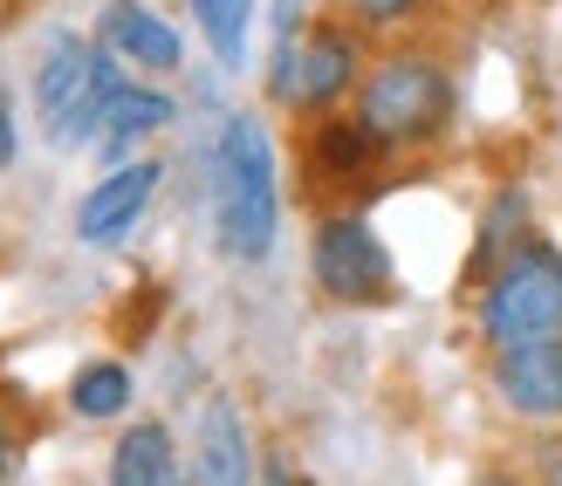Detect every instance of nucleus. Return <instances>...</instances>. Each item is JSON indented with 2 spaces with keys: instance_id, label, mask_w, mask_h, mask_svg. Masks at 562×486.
<instances>
[{
  "instance_id": "a211bd4d",
  "label": "nucleus",
  "mask_w": 562,
  "mask_h": 486,
  "mask_svg": "<svg viewBox=\"0 0 562 486\" xmlns=\"http://www.w3.org/2000/svg\"><path fill=\"white\" fill-rule=\"evenodd\" d=\"M350 8L363 14V21H405V14H418V8H426V0H350Z\"/></svg>"
},
{
  "instance_id": "7ed1b4c3",
  "label": "nucleus",
  "mask_w": 562,
  "mask_h": 486,
  "mask_svg": "<svg viewBox=\"0 0 562 486\" xmlns=\"http://www.w3.org/2000/svg\"><path fill=\"white\" fill-rule=\"evenodd\" d=\"M473 323L487 350L562 336V240L528 234L481 289H473Z\"/></svg>"
},
{
  "instance_id": "39448f33",
  "label": "nucleus",
  "mask_w": 562,
  "mask_h": 486,
  "mask_svg": "<svg viewBox=\"0 0 562 486\" xmlns=\"http://www.w3.org/2000/svg\"><path fill=\"white\" fill-rule=\"evenodd\" d=\"M363 82V48H357V27L344 21H308L295 14V0L281 8V42H274V76H268V97L281 110H302V117H329L344 97H357Z\"/></svg>"
},
{
  "instance_id": "f3484780",
  "label": "nucleus",
  "mask_w": 562,
  "mask_h": 486,
  "mask_svg": "<svg viewBox=\"0 0 562 486\" xmlns=\"http://www.w3.org/2000/svg\"><path fill=\"white\" fill-rule=\"evenodd\" d=\"M528 479H536V486H562V425H542L536 452H528Z\"/></svg>"
},
{
  "instance_id": "6ab92c4d",
  "label": "nucleus",
  "mask_w": 562,
  "mask_h": 486,
  "mask_svg": "<svg viewBox=\"0 0 562 486\" xmlns=\"http://www.w3.org/2000/svg\"><path fill=\"white\" fill-rule=\"evenodd\" d=\"M14 466H21V432H14V411L0 405V486L14 479Z\"/></svg>"
},
{
  "instance_id": "9b49d317",
  "label": "nucleus",
  "mask_w": 562,
  "mask_h": 486,
  "mask_svg": "<svg viewBox=\"0 0 562 486\" xmlns=\"http://www.w3.org/2000/svg\"><path fill=\"white\" fill-rule=\"evenodd\" d=\"M378 158H384V145L371 131H363L357 117H323L316 131H308V145H302V165H308V179L316 185H363L378 171Z\"/></svg>"
},
{
  "instance_id": "0eeeda50",
  "label": "nucleus",
  "mask_w": 562,
  "mask_h": 486,
  "mask_svg": "<svg viewBox=\"0 0 562 486\" xmlns=\"http://www.w3.org/2000/svg\"><path fill=\"white\" fill-rule=\"evenodd\" d=\"M487 384H494V405L508 411V418H521V425H562V336L494 350Z\"/></svg>"
},
{
  "instance_id": "f03ea898",
  "label": "nucleus",
  "mask_w": 562,
  "mask_h": 486,
  "mask_svg": "<svg viewBox=\"0 0 562 486\" xmlns=\"http://www.w3.org/2000/svg\"><path fill=\"white\" fill-rule=\"evenodd\" d=\"M453 110H460V82L426 48L378 55V63L363 69L357 97H350V117L371 131L384 151H418V145H432V137H446Z\"/></svg>"
},
{
  "instance_id": "aec40b11",
  "label": "nucleus",
  "mask_w": 562,
  "mask_h": 486,
  "mask_svg": "<svg viewBox=\"0 0 562 486\" xmlns=\"http://www.w3.org/2000/svg\"><path fill=\"white\" fill-rule=\"evenodd\" d=\"M14 158H21V131H14V103H8V90H0V171H14Z\"/></svg>"
},
{
  "instance_id": "6e6552de",
  "label": "nucleus",
  "mask_w": 562,
  "mask_h": 486,
  "mask_svg": "<svg viewBox=\"0 0 562 486\" xmlns=\"http://www.w3.org/2000/svg\"><path fill=\"white\" fill-rule=\"evenodd\" d=\"M158 185H165V165H158V158H124V165H110L103 179L76 199V240H82V247H117L131 226L151 213Z\"/></svg>"
},
{
  "instance_id": "20e7f679",
  "label": "nucleus",
  "mask_w": 562,
  "mask_h": 486,
  "mask_svg": "<svg viewBox=\"0 0 562 486\" xmlns=\"http://www.w3.org/2000/svg\"><path fill=\"white\" fill-rule=\"evenodd\" d=\"M124 90V69L103 42H82V35H55L35 63V117H42V137L55 151H82L97 145V124L110 97Z\"/></svg>"
},
{
  "instance_id": "412c9836",
  "label": "nucleus",
  "mask_w": 562,
  "mask_h": 486,
  "mask_svg": "<svg viewBox=\"0 0 562 486\" xmlns=\"http://www.w3.org/2000/svg\"><path fill=\"white\" fill-rule=\"evenodd\" d=\"M467 486H536V479H528V473H515L508 460H494V466H481V473H473Z\"/></svg>"
},
{
  "instance_id": "9d476101",
  "label": "nucleus",
  "mask_w": 562,
  "mask_h": 486,
  "mask_svg": "<svg viewBox=\"0 0 562 486\" xmlns=\"http://www.w3.org/2000/svg\"><path fill=\"white\" fill-rule=\"evenodd\" d=\"M103 48L117 55V63L151 69V76H172L186 63V35L158 8H145V0H110L103 8Z\"/></svg>"
},
{
  "instance_id": "dca6fc26",
  "label": "nucleus",
  "mask_w": 562,
  "mask_h": 486,
  "mask_svg": "<svg viewBox=\"0 0 562 486\" xmlns=\"http://www.w3.org/2000/svg\"><path fill=\"white\" fill-rule=\"evenodd\" d=\"M192 21L213 48V63L240 69L247 63V27H255V0H192Z\"/></svg>"
},
{
  "instance_id": "1a4fd4ad",
  "label": "nucleus",
  "mask_w": 562,
  "mask_h": 486,
  "mask_svg": "<svg viewBox=\"0 0 562 486\" xmlns=\"http://www.w3.org/2000/svg\"><path fill=\"white\" fill-rule=\"evenodd\" d=\"M192 486H255V439L234 397H206L192 432Z\"/></svg>"
},
{
  "instance_id": "4468645a",
  "label": "nucleus",
  "mask_w": 562,
  "mask_h": 486,
  "mask_svg": "<svg viewBox=\"0 0 562 486\" xmlns=\"http://www.w3.org/2000/svg\"><path fill=\"white\" fill-rule=\"evenodd\" d=\"M165 124H172V97L145 90V82H124V90L110 97L103 124H97V145H103L110 158H124V151L137 145V137H158Z\"/></svg>"
},
{
  "instance_id": "4be33fe9",
  "label": "nucleus",
  "mask_w": 562,
  "mask_h": 486,
  "mask_svg": "<svg viewBox=\"0 0 562 486\" xmlns=\"http://www.w3.org/2000/svg\"><path fill=\"white\" fill-rule=\"evenodd\" d=\"M261 486H289V473H281V466H274V473H268V479H261Z\"/></svg>"
},
{
  "instance_id": "f8f14e48",
  "label": "nucleus",
  "mask_w": 562,
  "mask_h": 486,
  "mask_svg": "<svg viewBox=\"0 0 562 486\" xmlns=\"http://www.w3.org/2000/svg\"><path fill=\"white\" fill-rule=\"evenodd\" d=\"M103 486H179L172 425H158V418L124 425L117 445H110V479H103Z\"/></svg>"
},
{
  "instance_id": "2eb2a0df",
  "label": "nucleus",
  "mask_w": 562,
  "mask_h": 486,
  "mask_svg": "<svg viewBox=\"0 0 562 486\" xmlns=\"http://www.w3.org/2000/svg\"><path fill=\"white\" fill-rule=\"evenodd\" d=\"M131 397H137V384H131V370L117 363V357H90L69 377V411L76 418H90V425H110V418H124L131 411Z\"/></svg>"
},
{
  "instance_id": "ddd939ff",
  "label": "nucleus",
  "mask_w": 562,
  "mask_h": 486,
  "mask_svg": "<svg viewBox=\"0 0 562 486\" xmlns=\"http://www.w3.org/2000/svg\"><path fill=\"white\" fill-rule=\"evenodd\" d=\"M536 234V206H528V192H494V206L481 213V234H473V261H467V289H481V281L508 261V253Z\"/></svg>"
},
{
  "instance_id": "f257e3e1",
  "label": "nucleus",
  "mask_w": 562,
  "mask_h": 486,
  "mask_svg": "<svg viewBox=\"0 0 562 486\" xmlns=\"http://www.w3.org/2000/svg\"><path fill=\"white\" fill-rule=\"evenodd\" d=\"M213 234L227 261H268L281 234V179L274 145L255 110H234L213 145Z\"/></svg>"
},
{
  "instance_id": "423d86ee",
  "label": "nucleus",
  "mask_w": 562,
  "mask_h": 486,
  "mask_svg": "<svg viewBox=\"0 0 562 486\" xmlns=\"http://www.w3.org/2000/svg\"><path fill=\"white\" fill-rule=\"evenodd\" d=\"M308 274L344 308H378L398 289V261H391L384 234L363 213H323L316 219V234H308Z\"/></svg>"
}]
</instances>
